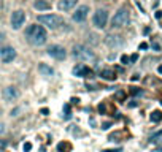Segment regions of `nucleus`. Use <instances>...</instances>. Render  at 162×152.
<instances>
[{
    "label": "nucleus",
    "instance_id": "1",
    "mask_svg": "<svg viewBox=\"0 0 162 152\" xmlns=\"http://www.w3.org/2000/svg\"><path fill=\"white\" fill-rule=\"evenodd\" d=\"M26 38L30 44L34 46H41L46 43V40H48V33H46V29L43 27V25H29V27L26 29Z\"/></svg>",
    "mask_w": 162,
    "mask_h": 152
},
{
    "label": "nucleus",
    "instance_id": "2",
    "mask_svg": "<svg viewBox=\"0 0 162 152\" xmlns=\"http://www.w3.org/2000/svg\"><path fill=\"white\" fill-rule=\"evenodd\" d=\"M38 22L51 30H56L64 24V19L57 14H41V16H38Z\"/></svg>",
    "mask_w": 162,
    "mask_h": 152
},
{
    "label": "nucleus",
    "instance_id": "3",
    "mask_svg": "<svg viewBox=\"0 0 162 152\" xmlns=\"http://www.w3.org/2000/svg\"><path fill=\"white\" fill-rule=\"evenodd\" d=\"M73 56L75 59L81 60V62H92V60H96V56L94 53L84 44H75L73 46Z\"/></svg>",
    "mask_w": 162,
    "mask_h": 152
},
{
    "label": "nucleus",
    "instance_id": "4",
    "mask_svg": "<svg viewBox=\"0 0 162 152\" xmlns=\"http://www.w3.org/2000/svg\"><path fill=\"white\" fill-rule=\"evenodd\" d=\"M127 22H129V10L121 8V10H118V13H114V16L111 19V27L113 29H121L124 25H127Z\"/></svg>",
    "mask_w": 162,
    "mask_h": 152
},
{
    "label": "nucleus",
    "instance_id": "5",
    "mask_svg": "<svg viewBox=\"0 0 162 152\" xmlns=\"http://www.w3.org/2000/svg\"><path fill=\"white\" fill-rule=\"evenodd\" d=\"M108 22V11L107 10H97L92 18V24L96 25L97 29H105Z\"/></svg>",
    "mask_w": 162,
    "mask_h": 152
},
{
    "label": "nucleus",
    "instance_id": "6",
    "mask_svg": "<svg viewBox=\"0 0 162 152\" xmlns=\"http://www.w3.org/2000/svg\"><path fill=\"white\" fill-rule=\"evenodd\" d=\"M24 22H26V13L24 11L22 10L13 11V14H11V27L14 30H19L22 25H24Z\"/></svg>",
    "mask_w": 162,
    "mask_h": 152
},
{
    "label": "nucleus",
    "instance_id": "7",
    "mask_svg": "<svg viewBox=\"0 0 162 152\" xmlns=\"http://www.w3.org/2000/svg\"><path fill=\"white\" fill-rule=\"evenodd\" d=\"M16 59V49L11 48V46H3L0 48V60L5 62V63H10Z\"/></svg>",
    "mask_w": 162,
    "mask_h": 152
},
{
    "label": "nucleus",
    "instance_id": "8",
    "mask_svg": "<svg viewBox=\"0 0 162 152\" xmlns=\"http://www.w3.org/2000/svg\"><path fill=\"white\" fill-rule=\"evenodd\" d=\"M48 56H51V57L56 59V60H62V59H65V56H67V51H65L62 46H59V44H51V46L48 48Z\"/></svg>",
    "mask_w": 162,
    "mask_h": 152
},
{
    "label": "nucleus",
    "instance_id": "9",
    "mask_svg": "<svg viewBox=\"0 0 162 152\" xmlns=\"http://www.w3.org/2000/svg\"><path fill=\"white\" fill-rule=\"evenodd\" d=\"M73 74L78 76V78H92V76H94V71H92L89 67H86L84 63H78L73 68Z\"/></svg>",
    "mask_w": 162,
    "mask_h": 152
},
{
    "label": "nucleus",
    "instance_id": "10",
    "mask_svg": "<svg viewBox=\"0 0 162 152\" xmlns=\"http://www.w3.org/2000/svg\"><path fill=\"white\" fill-rule=\"evenodd\" d=\"M2 97H3V100H5V101H14V100H18V98H19V90H18L14 86H8V87H5V89H3Z\"/></svg>",
    "mask_w": 162,
    "mask_h": 152
},
{
    "label": "nucleus",
    "instance_id": "11",
    "mask_svg": "<svg viewBox=\"0 0 162 152\" xmlns=\"http://www.w3.org/2000/svg\"><path fill=\"white\" fill-rule=\"evenodd\" d=\"M87 14H89V7H87V5H81V7L76 8V11L73 13L72 19H73L75 22H83V21H86Z\"/></svg>",
    "mask_w": 162,
    "mask_h": 152
},
{
    "label": "nucleus",
    "instance_id": "12",
    "mask_svg": "<svg viewBox=\"0 0 162 152\" xmlns=\"http://www.w3.org/2000/svg\"><path fill=\"white\" fill-rule=\"evenodd\" d=\"M124 41H123V38L119 37V35H107L105 37V44L107 46H110V48H118V46H121Z\"/></svg>",
    "mask_w": 162,
    "mask_h": 152
},
{
    "label": "nucleus",
    "instance_id": "13",
    "mask_svg": "<svg viewBox=\"0 0 162 152\" xmlns=\"http://www.w3.org/2000/svg\"><path fill=\"white\" fill-rule=\"evenodd\" d=\"M78 0H59V10L60 11H70L75 5H76Z\"/></svg>",
    "mask_w": 162,
    "mask_h": 152
},
{
    "label": "nucleus",
    "instance_id": "14",
    "mask_svg": "<svg viewBox=\"0 0 162 152\" xmlns=\"http://www.w3.org/2000/svg\"><path fill=\"white\" fill-rule=\"evenodd\" d=\"M100 78L105 79V81H114V79H116V71L110 70V68L102 70V71H100Z\"/></svg>",
    "mask_w": 162,
    "mask_h": 152
},
{
    "label": "nucleus",
    "instance_id": "15",
    "mask_svg": "<svg viewBox=\"0 0 162 152\" xmlns=\"http://www.w3.org/2000/svg\"><path fill=\"white\" fill-rule=\"evenodd\" d=\"M34 8L38 11H48V10H51V3L46 2V0H37L34 3Z\"/></svg>",
    "mask_w": 162,
    "mask_h": 152
},
{
    "label": "nucleus",
    "instance_id": "16",
    "mask_svg": "<svg viewBox=\"0 0 162 152\" xmlns=\"http://www.w3.org/2000/svg\"><path fill=\"white\" fill-rule=\"evenodd\" d=\"M38 71H40L43 76H53V74H54V70H53L50 65H46V63H40V65H38Z\"/></svg>",
    "mask_w": 162,
    "mask_h": 152
},
{
    "label": "nucleus",
    "instance_id": "17",
    "mask_svg": "<svg viewBox=\"0 0 162 152\" xmlns=\"http://www.w3.org/2000/svg\"><path fill=\"white\" fill-rule=\"evenodd\" d=\"M57 150L59 152H72V144L67 143V141H62L57 144Z\"/></svg>",
    "mask_w": 162,
    "mask_h": 152
},
{
    "label": "nucleus",
    "instance_id": "18",
    "mask_svg": "<svg viewBox=\"0 0 162 152\" xmlns=\"http://www.w3.org/2000/svg\"><path fill=\"white\" fill-rule=\"evenodd\" d=\"M151 120H153V122H160V120H162V113H160V111H153Z\"/></svg>",
    "mask_w": 162,
    "mask_h": 152
},
{
    "label": "nucleus",
    "instance_id": "19",
    "mask_svg": "<svg viewBox=\"0 0 162 152\" xmlns=\"http://www.w3.org/2000/svg\"><path fill=\"white\" fill-rule=\"evenodd\" d=\"M121 63H123V65H129V63H130V57H127L126 54H123V56H121Z\"/></svg>",
    "mask_w": 162,
    "mask_h": 152
},
{
    "label": "nucleus",
    "instance_id": "20",
    "mask_svg": "<svg viewBox=\"0 0 162 152\" xmlns=\"http://www.w3.org/2000/svg\"><path fill=\"white\" fill-rule=\"evenodd\" d=\"M64 111H65V119H70L72 117V114H70V105H65Z\"/></svg>",
    "mask_w": 162,
    "mask_h": 152
},
{
    "label": "nucleus",
    "instance_id": "21",
    "mask_svg": "<svg viewBox=\"0 0 162 152\" xmlns=\"http://www.w3.org/2000/svg\"><path fill=\"white\" fill-rule=\"evenodd\" d=\"M130 94H132V95H142L143 90H140L138 87H132V89H130Z\"/></svg>",
    "mask_w": 162,
    "mask_h": 152
},
{
    "label": "nucleus",
    "instance_id": "22",
    "mask_svg": "<svg viewBox=\"0 0 162 152\" xmlns=\"http://www.w3.org/2000/svg\"><path fill=\"white\" fill-rule=\"evenodd\" d=\"M30 149H32V143H29V141H27V143L22 144V150H24V152H29Z\"/></svg>",
    "mask_w": 162,
    "mask_h": 152
},
{
    "label": "nucleus",
    "instance_id": "23",
    "mask_svg": "<svg viewBox=\"0 0 162 152\" xmlns=\"http://www.w3.org/2000/svg\"><path fill=\"white\" fill-rule=\"evenodd\" d=\"M102 152H123V149L121 147H118V149H103Z\"/></svg>",
    "mask_w": 162,
    "mask_h": 152
},
{
    "label": "nucleus",
    "instance_id": "24",
    "mask_svg": "<svg viewBox=\"0 0 162 152\" xmlns=\"http://www.w3.org/2000/svg\"><path fill=\"white\" fill-rule=\"evenodd\" d=\"M151 46H153V49H154V51H160V44H159L157 41H153V44H151Z\"/></svg>",
    "mask_w": 162,
    "mask_h": 152
},
{
    "label": "nucleus",
    "instance_id": "25",
    "mask_svg": "<svg viewBox=\"0 0 162 152\" xmlns=\"http://www.w3.org/2000/svg\"><path fill=\"white\" fill-rule=\"evenodd\" d=\"M110 127H111V124H110V122H105V124H102V130H108Z\"/></svg>",
    "mask_w": 162,
    "mask_h": 152
},
{
    "label": "nucleus",
    "instance_id": "26",
    "mask_svg": "<svg viewBox=\"0 0 162 152\" xmlns=\"http://www.w3.org/2000/svg\"><path fill=\"white\" fill-rule=\"evenodd\" d=\"M41 114H43V116H48V114H50V109H48V108H43V109H41Z\"/></svg>",
    "mask_w": 162,
    "mask_h": 152
},
{
    "label": "nucleus",
    "instance_id": "27",
    "mask_svg": "<svg viewBox=\"0 0 162 152\" xmlns=\"http://www.w3.org/2000/svg\"><path fill=\"white\" fill-rule=\"evenodd\" d=\"M140 49H148V43H140Z\"/></svg>",
    "mask_w": 162,
    "mask_h": 152
},
{
    "label": "nucleus",
    "instance_id": "28",
    "mask_svg": "<svg viewBox=\"0 0 162 152\" xmlns=\"http://www.w3.org/2000/svg\"><path fill=\"white\" fill-rule=\"evenodd\" d=\"M138 59V54H133V56H130V62H135Z\"/></svg>",
    "mask_w": 162,
    "mask_h": 152
},
{
    "label": "nucleus",
    "instance_id": "29",
    "mask_svg": "<svg viewBox=\"0 0 162 152\" xmlns=\"http://www.w3.org/2000/svg\"><path fill=\"white\" fill-rule=\"evenodd\" d=\"M162 18V11H156V19H160Z\"/></svg>",
    "mask_w": 162,
    "mask_h": 152
},
{
    "label": "nucleus",
    "instance_id": "30",
    "mask_svg": "<svg viewBox=\"0 0 162 152\" xmlns=\"http://www.w3.org/2000/svg\"><path fill=\"white\" fill-rule=\"evenodd\" d=\"M5 146H7V141H3V139H0V147H2V149H3Z\"/></svg>",
    "mask_w": 162,
    "mask_h": 152
},
{
    "label": "nucleus",
    "instance_id": "31",
    "mask_svg": "<svg viewBox=\"0 0 162 152\" xmlns=\"http://www.w3.org/2000/svg\"><path fill=\"white\" fill-rule=\"evenodd\" d=\"M3 132H5V125L0 124V133H3Z\"/></svg>",
    "mask_w": 162,
    "mask_h": 152
},
{
    "label": "nucleus",
    "instance_id": "32",
    "mask_svg": "<svg viewBox=\"0 0 162 152\" xmlns=\"http://www.w3.org/2000/svg\"><path fill=\"white\" fill-rule=\"evenodd\" d=\"M3 40H5V33L0 32V41H3Z\"/></svg>",
    "mask_w": 162,
    "mask_h": 152
},
{
    "label": "nucleus",
    "instance_id": "33",
    "mask_svg": "<svg viewBox=\"0 0 162 152\" xmlns=\"http://www.w3.org/2000/svg\"><path fill=\"white\" fill-rule=\"evenodd\" d=\"M157 71H159V73H160V74H162V65H160V67H159V68H157Z\"/></svg>",
    "mask_w": 162,
    "mask_h": 152
},
{
    "label": "nucleus",
    "instance_id": "34",
    "mask_svg": "<svg viewBox=\"0 0 162 152\" xmlns=\"http://www.w3.org/2000/svg\"><path fill=\"white\" fill-rule=\"evenodd\" d=\"M160 103H162V101H160Z\"/></svg>",
    "mask_w": 162,
    "mask_h": 152
}]
</instances>
